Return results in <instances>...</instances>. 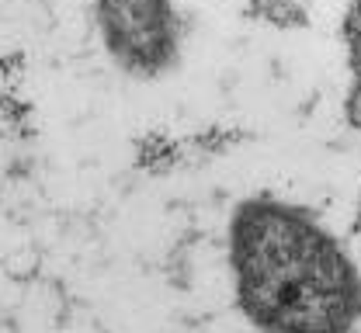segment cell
<instances>
[{"instance_id": "4", "label": "cell", "mask_w": 361, "mask_h": 333, "mask_svg": "<svg viewBox=\"0 0 361 333\" xmlns=\"http://www.w3.org/2000/svg\"><path fill=\"white\" fill-rule=\"evenodd\" d=\"M344 49H348V66H351L355 80H361V0L348 4V14H344Z\"/></svg>"}, {"instance_id": "6", "label": "cell", "mask_w": 361, "mask_h": 333, "mask_svg": "<svg viewBox=\"0 0 361 333\" xmlns=\"http://www.w3.org/2000/svg\"><path fill=\"white\" fill-rule=\"evenodd\" d=\"M358 233H361V208H358Z\"/></svg>"}, {"instance_id": "5", "label": "cell", "mask_w": 361, "mask_h": 333, "mask_svg": "<svg viewBox=\"0 0 361 333\" xmlns=\"http://www.w3.org/2000/svg\"><path fill=\"white\" fill-rule=\"evenodd\" d=\"M344 118H348L351 129L361 132V80H355L351 91H348V97H344Z\"/></svg>"}, {"instance_id": "2", "label": "cell", "mask_w": 361, "mask_h": 333, "mask_svg": "<svg viewBox=\"0 0 361 333\" xmlns=\"http://www.w3.org/2000/svg\"><path fill=\"white\" fill-rule=\"evenodd\" d=\"M97 35L122 73L157 80L180 59V18L174 0H94Z\"/></svg>"}, {"instance_id": "3", "label": "cell", "mask_w": 361, "mask_h": 333, "mask_svg": "<svg viewBox=\"0 0 361 333\" xmlns=\"http://www.w3.org/2000/svg\"><path fill=\"white\" fill-rule=\"evenodd\" d=\"M250 18H261L271 28H306L310 14L299 0H254Z\"/></svg>"}, {"instance_id": "1", "label": "cell", "mask_w": 361, "mask_h": 333, "mask_svg": "<svg viewBox=\"0 0 361 333\" xmlns=\"http://www.w3.org/2000/svg\"><path fill=\"white\" fill-rule=\"evenodd\" d=\"M226 246L236 309L257 333H358L361 268L310 208L250 194Z\"/></svg>"}]
</instances>
